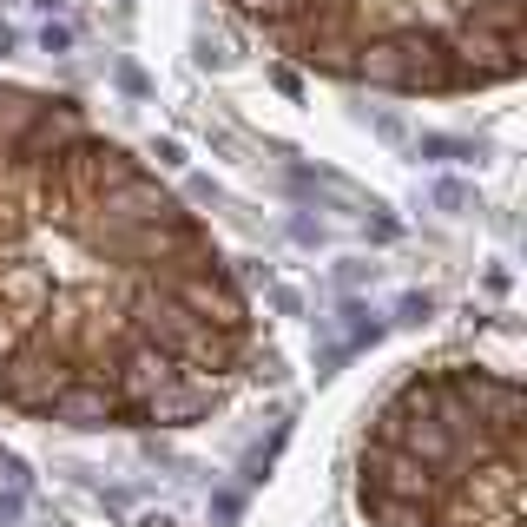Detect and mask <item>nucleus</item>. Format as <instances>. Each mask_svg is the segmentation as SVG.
Segmentation results:
<instances>
[{"label": "nucleus", "mask_w": 527, "mask_h": 527, "mask_svg": "<svg viewBox=\"0 0 527 527\" xmlns=\"http://www.w3.org/2000/svg\"><path fill=\"white\" fill-rule=\"evenodd\" d=\"M264 363L231 257L80 99L0 86V409L192 429Z\"/></svg>", "instance_id": "obj_1"}, {"label": "nucleus", "mask_w": 527, "mask_h": 527, "mask_svg": "<svg viewBox=\"0 0 527 527\" xmlns=\"http://www.w3.org/2000/svg\"><path fill=\"white\" fill-rule=\"evenodd\" d=\"M521 435V383L508 369H416L363 429L356 508L369 527H527Z\"/></svg>", "instance_id": "obj_2"}, {"label": "nucleus", "mask_w": 527, "mask_h": 527, "mask_svg": "<svg viewBox=\"0 0 527 527\" xmlns=\"http://www.w3.org/2000/svg\"><path fill=\"white\" fill-rule=\"evenodd\" d=\"M290 66L369 93L468 99L521 80L527 0H224Z\"/></svg>", "instance_id": "obj_3"}]
</instances>
